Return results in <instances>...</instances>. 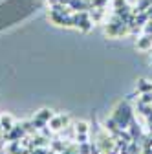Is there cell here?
Returning <instances> with one entry per match:
<instances>
[{
	"label": "cell",
	"mask_w": 152,
	"mask_h": 154,
	"mask_svg": "<svg viewBox=\"0 0 152 154\" xmlns=\"http://www.w3.org/2000/svg\"><path fill=\"white\" fill-rule=\"evenodd\" d=\"M112 118L117 121L119 128H128V125H130V121H132V112H130L128 105H126V103H121V105L116 108V112H114Z\"/></svg>",
	"instance_id": "obj_1"
},
{
	"label": "cell",
	"mask_w": 152,
	"mask_h": 154,
	"mask_svg": "<svg viewBox=\"0 0 152 154\" xmlns=\"http://www.w3.org/2000/svg\"><path fill=\"white\" fill-rule=\"evenodd\" d=\"M68 121H70V118H68V116L61 114V116H53V118L48 121V125L51 127V130H61V128H66Z\"/></svg>",
	"instance_id": "obj_2"
},
{
	"label": "cell",
	"mask_w": 152,
	"mask_h": 154,
	"mask_svg": "<svg viewBox=\"0 0 152 154\" xmlns=\"http://www.w3.org/2000/svg\"><path fill=\"white\" fill-rule=\"evenodd\" d=\"M13 127H15V119L11 118L9 114L0 116V128H2L6 134H8V132H11V130H13Z\"/></svg>",
	"instance_id": "obj_3"
},
{
	"label": "cell",
	"mask_w": 152,
	"mask_h": 154,
	"mask_svg": "<svg viewBox=\"0 0 152 154\" xmlns=\"http://www.w3.org/2000/svg\"><path fill=\"white\" fill-rule=\"evenodd\" d=\"M136 46H138V50H148V48L152 46V35H145V37H141Z\"/></svg>",
	"instance_id": "obj_4"
},
{
	"label": "cell",
	"mask_w": 152,
	"mask_h": 154,
	"mask_svg": "<svg viewBox=\"0 0 152 154\" xmlns=\"http://www.w3.org/2000/svg\"><path fill=\"white\" fill-rule=\"evenodd\" d=\"M37 119H41V121H44V123H48L51 118H53V114H51V110H48V108H42L41 112H37V116H35Z\"/></svg>",
	"instance_id": "obj_5"
},
{
	"label": "cell",
	"mask_w": 152,
	"mask_h": 154,
	"mask_svg": "<svg viewBox=\"0 0 152 154\" xmlns=\"http://www.w3.org/2000/svg\"><path fill=\"white\" fill-rule=\"evenodd\" d=\"M75 132H77V134H88V123L77 121V123H75Z\"/></svg>",
	"instance_id": "obj_6"
},
{
	"label": "cell",
	"mask_w": 152,
	"mask_h": 154,
	"mask_svg": "<svg viewBox=\"0 0 152 154\" xmlns=\"http://www.w3.org/2000/svg\"><path fill=\"white\" fill-rule=\"evenodd\" d=\"M138 90H139V92H143V94H145V92H152V85L141 79V81H138Z\"/></svg>",
	"instance_id": "obj_7"
},
{
	"label": "cell",
	"mask_w": 152,
	"mask_h": 154,
	"mask_svg": "<svg viewBox=\"0 0 152 154\" xmlns=\"http://www.w3.org/2000/svg\"><path fill=\"white\" fill-rule=\"evenodd\" d=\"M79 154H90V143L84 141V143H79Z\"/></svg>",
	"instance_id": "obj_8"
},
{
	"label": "cell",
	"mask_w": 152,
	"mask_h": 154,
	"mask_svg": "<svg viewBox=\"0 0 152 154\" xmlns=\"http://www.w3.org/2000/svg\"><path fill=\"white\" fill-rule=\"evenodd\" d=\"M145 31H147L148 35L152 33V20H150V22H147V26H145Z\"/></svg>",
	"instance_id": "obj_9"
}]
</instances>
